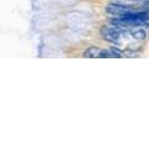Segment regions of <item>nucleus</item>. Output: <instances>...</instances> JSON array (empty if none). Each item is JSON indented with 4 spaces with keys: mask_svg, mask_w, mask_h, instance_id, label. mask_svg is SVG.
I'll return each instance as SVG.
<instances>
[{
    "mask_svg": "<svg viewBox=\"0 0 149 149\" xmlns=\"http://www.w3.org/2000/svg\"><path fill=\"white\" fill-rule=\"evenodd\" d=\"M102 36L103 39L109 41L112 44H118L119 42V37H120V32L114 29V27H103L102 29Z\"/></svg>",
    "mask_w": 149,
    "mask_h": 149,
    "instance_id": "f257e3e1",
    "label": "nucleus"
},
{
    "mask_svg": "<svg viewBox=\"0 0 149 149\" xmlns=\"http://www.w3.org/2000/svg\"><path fill=\"white\" fill-rule=\"evenodd\" d=\"M106 11L112 16H122L125 13L130 11V8L127 5H122V4H109L107 5Z\"/></svg>",
    "mask_w": 149,
    "mask_h": 149,
    "instance_id": "f03ea898",
    "label": "nucleus"
},
{
    "mask_svg": "<svg viewBox=\"0 0 149 149\" xmlns=\"http://www.w3.org/2000/svg\"><path fill=\"white\" fill-rule=\"evenodd\" d=\"M97 57H101V58H107V57H111V58H114V57H117V58H120V57H123V54L120 52L119 50L117 49H114V47H112V49H108V50H103V51H100L98 52V56Z\"/></svg>",
    "mask_w": 149,
    "mask_h": 149,
    "instance_id": "7ed1b4c3",
    "label": "nucleus"
},
{
    "mask_svg": "<svg viewBox=\"0 0 149 149\" xmlns=\"http://www.w3.org/2000/svg\"><path fill=\"white\" fill-rule=\"evenodd\" d=\"M98 52H100V50L97 47H90L83 52V56H85V57H88V58H92V57H97V56H98Z\"/></svg>",
    "mask_w": 149,
    "mask_h": 149,
    "instance_id": "20e7f679",
    "label": "nucleus"
}]
</instances>
